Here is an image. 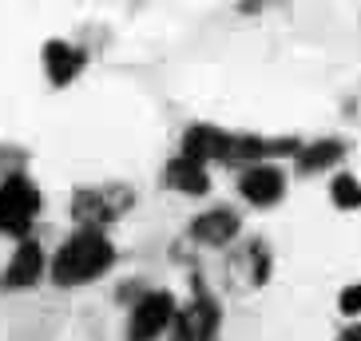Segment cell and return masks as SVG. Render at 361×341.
<instances>
[{"label":"cell","mask_w":361,"mask_h":341,"mask_svg":"<svg viewBox=\"0 0 361 341\" xmlns=\"http://www.w3.org/2000/svg\"><path fill=\"white\" fill-rule=\"evenodd\" d=\"M116 262V246L107 242L104 230H75L60 242L52 258V282L56 286H87L111 270Z\"/></svg>","instance_id":"1"},{"label":"cell","mask_w":361,"mask_h":341,"mask_svg":"<svg viewBox=\"0 0 361 341\" xmlns=\"http://www.w3.org/2000/svg\"><path fill=\"white\" fill-rule=\"evenodd\" d=\"M131 203H135V194H131L123 182H111V187H80V191L72 194L75 230H99V226L116 223Z\"/></svg>","instance_id":"2"},{"label":"cell","mask_w":361,"mask_h":341,"mask_svg":"<svg viewBox=\"0 0 361 341\" xmlns=\"http://www.w3.org/2000/svg\"><path fill=\"white\" fill-rule=\"evenodd\" d=\"M40 214V191L28 175H4L0 182V235L24 238Z\"/></svg>","instance_id":"3"},{"label":"cell","mask_w":361,"mask_h":341,"mask_svg":"<svg viewBox=\"0 0 361 341\" xmlns=\"http://www.w3.org/2000/svg\"><path fill=\"white\" fill-rule=\"evenodd\" d=\"M175 298H171L167 290H147L143 298L131 306V321H128V337L131 341H155L175 326Z\"/></svg>","instance_id":"4"},{"label":"cell","mask_w":361,"mask_h":341,"mask_svg":"<svg viewBox=\"0 0 361 341\" xmlns=\"http://www.w3.org/2000/svg\"><path fill=\"white\" fill-rule=\"evenodd\" d=\"M171 341H219V306L207 294H195L187 306H179Z\"/></svg>","instance_id":"5"},{"label":"cell","mask_w":361,"mask_h":341,"mask_svg":"<svg viewBox=\"0 0 361 341\" xmlns=\"http://www.w3.org/2000/svg\"><path fill=\"white\" fill-rule=\"evenodd\" d=\"M44 270H48L44 246L32 242V238H20L16 250H12V258H8V266H4V274H0V286L4 290H28L44 278Z\"/></svg>","instance_id":"6"},{"label":"cell","mask_w":361,"mask_h":341,"mask_svg":"<svg viewBox=\"0 0 361 341\" xmlns=\"http://www.w3.org/2000/svg\"><path fill=\"white\" fill-rule=\"evenodd\" d=\"M238 191H243L246 203L255 206H274L282 194H286V175L274 167V163H255V167L243 170L238 179Z\"/></svg>","instance_id":"7"},{"label":"cell","mask_w":361,"mask_h":341,"mask_svg":"<svg viewBox=\"0 0 361 341\" xmlns=\"http://www.w3.org/2000/svg\"><path fill=\"white\" fill-rule=\"evenodd\" d=\"M44 72H48V80L56 87L72 84L75 75L84 72V52L72 48V44H64V40H48L44 44Z\"/></svg>","instance_id":"8"},{"label":"cell","mask_w":361,"mask_h":341,"mask_svg":"<svg viewBox=\"0 0 361 341\" xmlns=\"http://www.w3.org/2000/svg\"><path fill=\"white\" fill-rule=\"evenodd\" d=\"M226 139H231L226 131L211 128V123H199V128H191L187 135H183V155L207 167L211 159H223L226 155Z\"/></svg>","instance_id":"9"},{"label":"cell","mask_w":361,"mask_h":341,"mask_svg":"<svg viewBox=\"0 0 361 341\" xmlns=\"http://www.w3.org/2000/svg\"><path fill=\"white\" fill-rule=\"evenodd\" d=\"M163 179H167L171 191H183V194H207L211 191L207 167L195 163V159H187V155H175V159L167 163V170H163Z\"/></svg>","instance_id":"10"},{"label":"cell","mask_w":361,"mask_h":341,"mask_svg":"<svg viewBox=\"0 0 361 341\" xmlns=\"http://www.w3.org/2000/svg\"><path fill=\"white\" fill-rule=\"evenodd\" d=\"M191 235L207 246H226L234 235H238V214L226 211V206H214V211L199 214L191 226Z\"/></svg>","instance_id":"11"},{"label":"cell","mask_w":361,"mask_h":341,"mask_svg":"<svg viewBox=\"0 0 361 341\" xmlns=\"http://www.w3.org/2000/svg\"><path fill=\"white\" fill-rule=\"evenodd\" d=\"M341 143L338 139H322V143H314V147H302L298 151V167L306 170V175H314V170H322V167H334V163L341 159Z\"/></svg>","instance_id":"12"},{"label":"cell","mask_w":361,"mask_h":341,"mask_svg":"<svg viewBox=\"0 0 361 341\" xmlns=\"http://www.w3.org/2000/svg\"><path fill=\"white\" fill-rule=\"evenodd\" d=\"M329 199H334V206H341V211H357L361 206V182L353 179V175H338V179L329 182Z\"/></svg>","instance_id":"13"},{"label":"cell","mask_w":361,"mask_h":341,"mask_svg":"<svg viewBox=\"0 0 361 341\" xmlns=\"http://www.w3.org/2000/svg\"><path fill=\"white\" fill-rule=\"evenodd\" d=\"M341 314H350V318H357L361 314V282H353V286L341 290V298H338Z\"/></svg>","instance_id":"14"},{"label":"cell","mask_w":361,"mask_h":341,"mask_svg":"<svg viewBox=\"0 0 361 341\" xmlns=\"http://www.w3.org/2000/svg\"><path fill=\"white\" fill-rule=\"evenodd\" d=\"M341 341H361V321H357V326H350V330L341 333Z\"/></svg>","instance_id":"15"}]
</instances>
